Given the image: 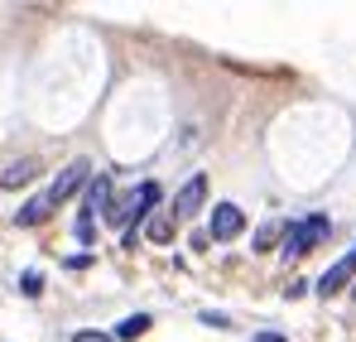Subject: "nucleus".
Instances as JSON below:
<instances>
[{"label": "nucleus", "mask_w": 356, "mask_h": 342, "mask_svg": "<svg viewBox=\"0 0 356 342\" xmlns=\"http://www.w3.org/2000/svg\"><path fill=\"white\" fill-rule=\"evenodd\" d=\"M82 188H92V164H87V160H72V164L58 169L54 188H49V203H54V208H58V203H72Z\"/></svg>", "instance_id": "nucleus-3"}, {"label": "nucleus", "mask_w": 356, "mask_h": 342, "mask_svg": "<svg viewBox=\"0 0 356 342\" xmlns=\"http://www.w3.org/2000/svg\"><path fill=\"white\" fill-rule=\"evenodd\" d=\"M332 231V222L323 217V212H313V217H303V222H294V227L284 231V246H280V256L284 261H298V256H308L313 246H323V236Z\"/></svg>", "instance_id": "nucleus-2"}, {"label": "nucleus", "mask_w": 356, "mask_h": 342, "mask_svg": "<svg viewBox=\"0 0 356 342\" xmlns=\"http://www.w3.org/2000/svg\"><path fill=\"white\" fill-rule=\"evenodd\" d=\"M202 203H207V178H202V173H193V178H188V183H183V188L174 193V208H169V217H174V222H188V217H193Z\"/></svg>", "instance_id": "nucleus-4"}, {"label": "nucleus", "mask_w": 356, "mask_h": 342, "mask_svg": "<svg viewBox=\"0 0 356 342\" xmlns=\"http://www.w3.org/2000/svg\"><path fill=\"white\" fill-rule=\"evenodd\" d=\"M34 173H39V164H34V160H19V164H15L10 173H5L0 183H5V188H24V183L34 178Z\"/></svg>", "instance_id": "nucleus-10"}, {"label": "nucleus", "mask_w": 356, "mask_h": 342, "mask_svg": "<svg viewBox=\"0 0 356 342\" xmlns=\"http://www.w3.org/2000/svg\"><path fill=\"white\" fill-rule=\"evenodd\" d=\"M241 231H245V212H241L236 203H217L212 208V222H207V236L212 241H236Z\"/></svg>", "instance_id": "nucleus-5"}, {"label": "nucleus", "mask_w": 356, "mask_h": 342, "mask_svg": "<svg viewBox=\"0 0 356 342\" xmlns=\"http://www.w3.org/2000/svg\"><path fill=\"white\" fill-rule=\"evenodd\" d=\"M347 285H356V246L337 261V265H327V275L318 280V294H323V299H332V294H342Z\"/></svg>", "instance_id": "nucleus-6"}, {"label": "nucleus", "mask_w": 356, "mask_h": 342, "mask_svg": "<svg viewBox=\"0 0 356 342\" xmlns=\"http://www.w3.org/2000/svg\"><path fill=\"white\" fill-rule=\"evenodd\" d=\"M255 342H289L284 333H255Z\"/></svg>", "instance_id": "nucleus-16"}, {"label": "nucleus", "mask_w": 356, "mask_h": 342, "mask_svg": "<svg viewBox=\"0 0 356 342\" xmlns=\"http://www.w3.org/2000/svg\"><path fill=\"white\" fill-rule=\"evenodd\" d=\"M72 236H77V246H92V236H97V217L82 208L77 212V227H72Z\"/></svg>", "instance_id": "nucleus-11"}, {"label": "nucleus", "mask_w": 356, "mask_h": 342, "mask_svg": "<svg viewBox=\"0 0 356 342\" xmlns=\"http://www.w3.org/2000/svg\"><path fill=\"white\" fill-rule=\"evenodd\" d=\"M149 323H154L149 313H130V318H120V323H116V342H135V338H145V333H149Z\"/></svg>", "instance_id": "nucleus-9"}, {"label": "nucleus", "mask_w": 356, "mask_h": 342, "mask_svg": "<svg viewBox=\"0 0 356 342\" xmlns=\"http://www.w3.org/2000/svg\"><path fill=\"white\" fill-rule=\"evenodd\" d=\"M154 208H159V183H135L130 198L116 208V222H111V227H120L125 236H135V227H140Z\"/></svg>", "instance_id": "nucleus-1"}, {"label": "nucleus", "mask_w": 356, "mask_h": 342, "mask_svg": "<svg viewBox=\"0 0 356 342\" xmlns=\"http://www.w3.org/2000/svg\"><path fill=\"white\" fill-rule=\"evenodd\" d=\"M19 294L39 299V294H44V275H39V270H24V275H19Z\"/></svg>", "instance_id": "nucleus-13"}, {"label": "nucleus", "mask_w": 356, "mask_h": 342, "mask_svg": "<svg viewBox=\"0 0 356 342\" xmlns=\"http://www.w3.org/2000/svg\"><path fill=\"white\" fill-rule=\"evenodd\" d=\"M352 299H356V285H352Z\"/></svg>", "instance_id": "nucleus-17"}, {"label": "nucleus", "mask_w": 356, "mask_h": 342, "mask_svg": "<svg viewBox=\"0 0 356 342\" xmlns=\"http://www.w3.org/2000/svg\"><path fill=\"white\" fill-rule=\"evenodd\" d=\"M54 212V203H49V193H39V198H29L19 212H15V227H34V222H44Z\"/></svg>", "instance_id": "nucleus-8"}, {"label": "nucleus", "mask_w": 356, "mask_h": 342, "mask_svg": "<svg viewBox=\"0 0 356 342\" xmlns=\"http://www.w3.org/2000/svg\"><path fill=\"white\" fill-rule=\"evenodd\" d=\"M72 342H116V333H97V328H82V333H72Z\"/></svg>", "instance_id": "nucleus-15"}, {"label": "nucleus", "mask_w": 356, "mask_h": 342, "mask_svg": "<svg viewBox=\"0 0 356 342\" xmlns=\"http://www.w3.org/2000/svg\"><path fill=\"white\" fill-rule=\"evenodd\" d=\"M284 222H265V227L255 231V251H270V246H275V241H280V236H284Z\"/></svg>", "instance_id": "nucleus-12"}, {"label": "nucleus", "mask_w": 356, "mask_h": 342, "mask_svg": "<svg viewBox=\"0 0 356 342\" xmlns=\"http://www.w3.org/2000/svg\"><path fill=\"white\" fill-rule=\"evenodd\" d=\"M149 241H169V236H174V217H149Z\"/></svg>", "instance_id": "nucleus-14"}, {"label": "nucleus", "mask_w": 356, "mask_h": 342, "mask_svg": "<svg viewBox=\"0 0 356 342\" xmlns=\"http://www.w3.org/2000/svg\"><path fill=\"white\" fill-rule=\"evenodd\" d=\"M87 212L97 217H106V222H116V208H111V178H92V193H87Z\"/></svg>", "instance_id": "nucleus-7"}]
</instances>
